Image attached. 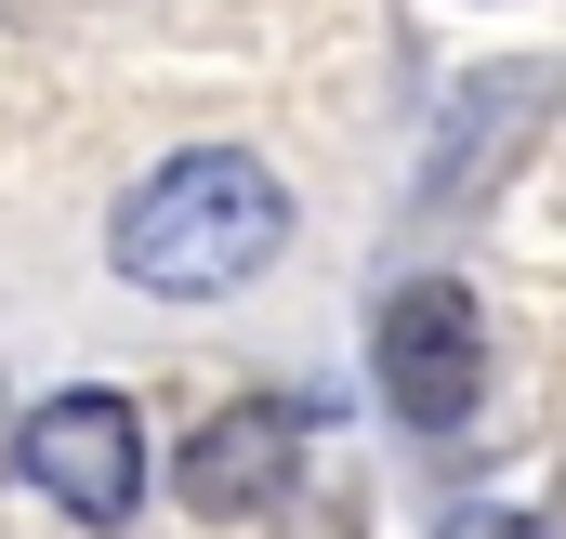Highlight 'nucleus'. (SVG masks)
<instances>
[{"mask_svg": "<svg viewBox=\"0 0 566 539\" xmlns=\"http://www.w3.org/2000/svg\"><path fill=\"white\" fill-rule=\"evenodd\" d=\"M290 237V184L251 145H185L171 171H145L119 211V276L158 303H224L238 276H264Z\"/></svg>", "mask_w": 566, "mask_h": 539, "instance_id": "f257e3e1", "label": "nucleus"}, {"mask_svg": "<svg viewBox=\"0 0 566 539\" xmlns=\"http://www.w3.org/2000/svg\"><path fill=\"white\" fill-rule=\"evenodd\" d=\"M290 461H303V408H277V395L211 408V421L185 434V461H171V500H185L198 527H251V514H277Z\"/></svg>", "mask_w": 566, "mask_h": 539, "instance_id": "7ed1b4c3", "label": "nucleus"}, {"mask_svg": "<svg viewBox=\"0 0 566 539\" xmlns=\"http://www.w3.org/2000/svg\"><path fill=\"white\" fill-rule=\"evenodd\" d=\"M474 382H488L474 303H461L448 276H409V289L382 303V395H396V421H422V434H461V421H474Z\"/></svg>", "mask_w": 566, "mask_h": 539, "instance_id": "f03ea898", "label": "nucleus"}, {"mask_svg": "<svg viewBox=\"0 0 566 539\" xmlns=\"http://www.w3.org/2000/svg\"><path fill=\"white\" fill-rule=\"evenodd\" d=\"M27 474H40V500L53 514H80V527H119L145 500V434L119 395H53L27 421Z\"/></svg>", "mask_w": 566, "mask_h": 539, "instance_id": "20e7f679", "label": "nucleus"}, {"mask_svg": "<svg viewBox=\"0 0 566 539\" xmlns=\"http://www.w3.org/2000/svg\"><path fill=\"white\" fill-rule=\"evenodd\" d=\"M448 539H527V527H514V514H461Z\"/></svg>", "mask_w": 566, "mask_h": 539, "instance_id": "39448f33", "label": "nucleus"}]
</instances>
